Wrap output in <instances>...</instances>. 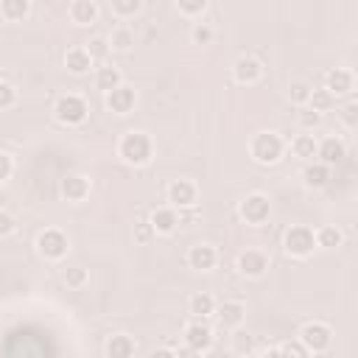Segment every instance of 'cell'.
<instances>
[{
  "label": "cell",
  "instance_id": "cell-10",
  "mask_svg": "<svg viewBox=\"0 0 358 358\" xmlns=\"http://www.w3.org/2000/svg\"><path fill=\"white\" fill-rule=\"evenodd\" d=\"M165 199H168V207H193L196 204V199H199V190H196V185L190 182V179H173V182H168V187H165Z\"/></svg>",
  "mask_w": 358,
  "mask_h": 358
},
{
  "label": "cell",
  "instance_id": "cell-22",
  "mask_svg": "<svg viewBox=\"0 0 358 358\" xmlns=\"http://www.w3.org/2000/svg\"><path fill=\"white\" fill-rule=\"evenodd\" d=\"M302 182H305V187L319 190V187H324V185L330 182V168H327L324 162H319V159L305 162V168H302Z\"/></svg>",
  "mask_w": 358,
  "mask_h": 358
},
{
  "label": "cell",
  "instance_id": "cell-24",
  "mask_svg": "<svg viewBox=\"0 0 358 358\" xmlns=\"http://www.w3.org/2000/svg\"><path fill=\"white\" fill-rule=\"evenodd\" d=\"M106 42H109V50H115V53H129V50L134 48V31H131L129 25H115L112 34L106 36Z\"/></svg>",
  "mask_w": 358,
  "mask_h": 358
},
{
  "label": "cell",
  "instance_id": "cell-14",
  "mask_svg": "<svg viewBox=\"0 0 358 358\" xmlns=\"http://www.w3.org/2000/svg\"><path fill=\"white\" fill-rule=\"evenodd\" d=\"M324 90L336 98V95H352V90H355V76L347 70V67H333V70H327V76H324Z\"/></svg>",
  "mask_w": 358,
  "mask_h": 358
},
{
  "label": "cell",
  "instance_id": "cell-16",
  "mask_svg": "<svg viewBox=\"0 0 358 358\" xmlns=\"http://www.w3.org/2000/svg\"><path fill=\"white\" fill-rule=\"evenodd\" d=\"M347 157V145H344V140L341 137H324V140H319V148H316V159L319 162H324L327 168H333V165H338L341 159Z\"/></svg>",
  "mask_w": 358,
  "mask_h": 358
},
{
  "label": "cell",
  "instance_id": "cell-2",
  "mask_svg": "<svg viewBox=\"0 0 358 358\" xmlns=\"http://www.w3.org/2000/svg\"><path fill=\"white\" fill-rule=\"evenodd\" d=\"M249 154L257 165H277L285 154V143L277 131H260L249 143Z\"/></svg>",
  "mask_w": 358,
  "mask_h": 358
},
{
  "label": "cell",
  "instance_id": "cell-32",
  "mask_svg": "<svg viewBox=\"0 0 358 358\" xmlns=\"http://www.w3.org/2000/svg\"><path fill=\"white\" fill-rule=\"evenodd\" d=\"M213 39H215L213 25H210V22L196 20V22H193V28H190V42H193V45H210Z\"/></svg>",
  "mask_w": 358,
  "mask_h": 358
},
{
  "label": "cell",
  "instance_id": "cell-20",
  "mask_svg": "<svg viewBox=\"0 0 358 358\" xmlns=\"http://www.w3.org/2000/svg\"><path fill=\"white\" fill-rule=\"evenodd\" d=\"M134 350H137V344H134V338L129 333H112L106 338V344H103L106 358H131Z\"/></svg>",
  "mask_w": 358,
  "mask_h": 358
},
{
  "label": "cell",
  "instance_id": "cell-42",
  "mask_svg": "<svg viewBox=\"0 0 358 358\" xmlns=\"http://www.w3.org/2000/svg\"><path fill=\"white\" fill-rule=\"evenodd\" d=\"M11 171H14V162H11V157H8L6 151H0V182H6V179L11 176Z\"/></svg>",
  "mask_w": 358,
  "mask_h": 358
},
{
  "label": "cell",
  "instance_id": "cell-13",
  "mask_svg": "<svg viewBox=\"0 0 358 358\" xmlns=\"http://www.w3.org/2000/svg\"><path fill=\"white\" fill-rule=\"evenodd\" d=\"M213 316L218 319L221 327L232 330V327H241V324H243V319H246V305H243L241 299H224L221 305H215V313H213Z\"/></svg>",
  "mask_w": 358,
  "mask_h": 358
},
{
  "label": "cell",
  "instance_id": "cell-35",
  "mask_svg": "<svg viewBox=\"0 0 358 358\" xmlns=\"http://www.w3.org/2000/svg\"><path fill=\"white\" fill-rule=\"evenodd\" d=\"M84 50L92 56V62H95V59H106V53H109V42H106V36H92V39L84 45Z\"/></svg>",
  "mask_w": 358,
  "mask_h": 358
},
{
  "label": "cell",
  "instance_id": "cell-45",
  "mask_svg": "<svg viewBox=\"0 0 358 358\" xmlns=\"http://www.w3.org/2000/svg\"><path fill=\"white\" fill-rule=\"evenodd\" d=\"M148 358H176V355H173V350H171V347H157V350H151V352H148Z\"/></svg>",
  "mask_w": 358,
  "mask_h": 358
},
{
  "label": "cell",
  "instance_id": "cell-37",
  "mask_svg": "<svg viewBox=\"0 0 358 358\" xmlns=\"http://www.w3.org/2000/svg\"><path fill=\"white\" fill-rule=\"evenodd\" d=\"M277 350H280V355H282V358H310V352H308V350H305V347H302L296 338L282 341Z\"/></svg>",
  "mask_w": 358,
  "mask_h": 358
},
{
  "label": "cell",
  "instance_id": "cell-38",
  "mask_svg": "<svg viewBox=\"0 0 358 358\" xmlns=\"http://www.w3.org/2000/svg\"><path fill=\"white\" fill-rule=\"evenodd\" d=\"M296 123H299V126H302V129H305V131L310 134V131H313V129H316V126L322 123V115H316L313 109L302 106V109H299V115H296Z\"/></svg>",
  "mask_w": 358,
  "mask_h": 358
},
{
  "label": "cell",
  "instance_id": "cell-8",
  "mask_svg": "<svg viewBox=\"0 0 358 358\" xmlns=\"http://www.w3.org/2000/svg\"><path fill=\"white\" fill-rule=\"evenodd\" d=\"M213 341H215L213 327H210L204 319H193V322H187L185 330H182V344L190 347V350H196V352H201V355L213 347Z\"/></svg>",
  "mask_w": 358,
  "mask_h": 358
},
{
  "label": "cell",
  "instance_id": "cell-19",
  "mask_svg": "<svg viewBox=\"0 0 358 358\" xmlns=\"http://www.w3.org/2000/svg\"><path fill=\"white\" fill-rule=\"evenodd\" d=\"M148 224H151L154 235H171V232H176V227H179V215H176L173 207H157V210L148 215Z\"/></svg>",
  "mask_w": 358,
  "mask_h": 358
},
{
  "label": "cell",
  "instance_id": "cell-4",
  "mask_svg": "<svg viewBox=\"0 0 358 358\" xmlns=\"http://www.w3.org/2000/svg\"><path fill=\"white\" fill-rule=\"evenodd\" d=\"M282 249H285L288 257H296V260L313 255V249H316L313 229L305 227V224H294V227H288L285 235H282Z\"/></svg>",
  "mask_w": 358,
  "mask_h": 358
},
{
  "label": "cell",
  "instance_id": "cell-26",
  "mask_svg": "<svg viewBox=\"0 0 358 358\" xmlns=\"http://www.w3.org/2000/svg\"><path fill=\"white\" fill-rule=\"evenodd\" d=\"M123 84V76H120V70L117 67H112V64H103V67H98L95 70V87L106 95V92H112L115 87H120Z\"/></svg>",
  "mask_w": 358,
  "mask_h": 358
},
{
  "label": "cell",
  "instance_id": "cell-25",
  "mask_svg": "<svg viewBox=\"0 0 358 358\" xmlns=\"http://www.w3.org/2000/svg\"><path fill=\"white\" fill-rule=\"evenodd\" d=\"M316 148H319V140L313 137V134H296L294 140H291V151H294V157H299V159H305V162H313L316 159Z\"/></svg>",
  "mask_w": 358,
  "mask_h": 358
},
{
  "label": "cell",
  "instance_id": "cell-40",
  "mask_svg": "<svg viewBox=\"0 0 358 358\" xmlns=\"http://www.w3.org/2000/svg\"><path fill=\"white\" fill-rule=\"evenodd\" d=\"M17 232V218L8 210H0V238H8Z\"/></svg>",
  "mask_w": 358,
  "mask_h": 358
},
{
  "label": "cell",
  "instance_id": "cell-31",
  "mask_svg": "<svg viewBox=\"0 0 358 358\" xmlns=\"http://www.w3.org/2000/svg\"><path fill=\"white\" fill-rule=\"evenodd\" d=\"M310 92H313V84H308V81H294V84L288 87V101L302 109V106H308Z\"/></svg>",
  "mask_w": 358,
  "mask_h": 358
},
{
  "label": "cell",
  "instance_id": "cell-43",
  "mask_svg": "<svg viewBox=\"0 0 358 358\" xmlns=\"http://www.w3.org/2000/svg\"><path fill=\"white\" fill-rule=\"evenodd\" d=\"M252 344H255V341H252V336H249V333H238V336H235V350H238V352H243V350L249 352V350H252Z\"/></svg>",
  "mask_w": 358,
  "mask_h": 358
},
{
  "label": "cell",
  "instance_id": "cell-41",
  "mask_svg": "<svg viewBox=\"0 0 358 358\" xmlns=\"http://www.w3.org/2000/svg\"><path fill=\"white\" fill-rule=\"evenodd\" d=\"M151 235H154V229H151V224H148V221L134 224V241H137V243H148V241H151Z\"/></svg>",
  "mask_w": 358,
  "mask_h": 358
},
{
  "label": "cell",
  "instance_id": "cell-36",
  "mask_svg": "<svg viewBox=\"0 0 358 358\" xmlns=\"http://www.w3.org/2000/svg\"><path fill=\"white\" fill-rule=\"evenodd\" d=\"M64 285L67 288H84L87 285V268H81V266H73V268H67L64 271Z\"/></svg>",
  "mask_w": 358,
  "mask_h": 358
},
{
  "label": "cell",
  "instance_id": "cell-46",
  "mask_svg": "<svg viewBox=\"0 0 358 358\" xmlns=\"http://www.w3.org/2000/svg\"><path fill=\"white\" fill-rule=\"evenodd\" d=\"M260 358H282V355H280V350H277V347H268V350H266Z\"/></svg>",
  "mask_w": 358,
  "mask_h": 358
},
{
  "label": "cell",
  "instance_id": "cell-44",
  "mask_svg": "<svg viewBox=\"0 0 358 358\" xmlns=\"http://www.w3.org/2000/svg\"><path fill=\"white\" fill-rule=\"evenodd\" d=\"M173 355L176 358H201V352H196V350H190V347H179V350H173Z\"/></svg>",
  "mask_w": 358,
  "mask_h": 358
},
{
  "label": "cell",
  "instance_id": "cell-1",
  "mask_svg": "<svg viewBox=\"0 0 358 358\" xmlns=\"http://www.w3.org/2000/svg\"><path fill=\"white\" fill-rule=\"evenodd\" d=\"M117 157L126 162V165H134V168H143L151 162L154 157V143L145 131H126L117 143Z\"/></svg>",
  "mask_w": 358,
  "mask_h": 358
},
{
  "label": "cell",
  "instance_id": "cell-33",
  "mask_svg": "<svg viewBox=\"0 0 358 358\" xmlns=\"http://www.w3.org/2000/svg\"><path fill=\"white\" fill-rule=\"evenodd\" d=\"M173 8H176L182 17H190V20H196V17H201V14L207 11V0H179Z\"/></svg>",
  "mask_w": 358,
  "mask_h": 358
},
{
  "label": "cell",
  "instance_id": "cell-30",
  "mask_svg": "<svg viewBox=\"0 0 358 358\" xmlns=\"http://www.w3.org/2000/svg\"><path fill=\"white\" fill-rule=\"evenodd\" d=\"M336 106V98L324 90V87H313V92H310V98H308V109H313L316 115H324V112H330Z\"/></svg>",
  "mask_w": 358,
  "mask_h": 358
},
{
  "label": "cell",
  "instance_id": "cell-15",
  "mask_svg": "<svg viewBox=\"0 0 358 358\" xmlns=\"http://www.w3.org/2000/svg\"><path fill=\"white\" fill-rule=\"evenodd\" d=\"M215 263H218L215 246H210V243H193L187 249V266L193 271H210V268H215Z\"/></svg>",
  "mask_w": 358,
  "mask_h": 358
},
{
  "label": "cell",
  "instance_id": "cell-17",
  "mask_svg": "<svg viewBox=\"0 0 358 358\" xmlns=\"http://www.w3.org/2000/svg\"><path fill=\"white\" fill-rule=\"evenodd\" d=\"M92 56L84 50V45H73V48H67V53H64V70L67 73H73V76H87L90 70H92Z\"/></svg>",
  "mask_w": 358,
  "mask_h": 358
},
{
  "label": "cell",
  "instance_id": "cell-29",
  "mask_svg": "<svg viewBox=\"0 0 358 358\" xmlns=\"http://www.w3.org/2000/svg\"><path fill=\"white\" fill-rule=\"evenodd\" d=\"M109 11L117 20H134L143 11V0H112L109 3Z\"/></svg>",
  "mask_w": 358,
  "mask_h": 358
},
{
  "label": "cell",
  "instance_id": "cell-34",
  "mask_svg": "<svg viewBox=\"0 0 358 358\" xmlns=\"http://www.w3.org/2000/svg\"><path fill=\"white\" fill-rule=\"evenodd\" d=\"M338 117H341V123L347 126V129H355L358 126V103L350 98L347 103H341L338 106Z\"/></svg>",
  "mask_w": 358,
  "mask_h": 358
},
{
  "label": "cell",
  "instance_id": "cell-6",
  "mask_svg": "<svg viewBox=\"0 0 358 358\" xmlns=\"http://www.w3.org/2000/svg\"><path fill=\"white\" fill-rule=\"evenodd\" d=\"M238 215H241L249 227H263V224L268 221V215H271V201H268V196H263V193H249V196L238 204Z\"/></svg>",
  "mask_w": 358,
  "mask_h": 358
},
{
  "label": "cell",
  "instance_id": "cell-28",
  "mask_svg": "<svg viewBox=\"0 0 358 358\" xmlns=\"http://www.w3.org/2000/svg\"><path fill=\"white\" fill-rule=\"evenodd\" d=\"M31 14V3L28 0H3L0 3V17L6 22H22Z\"/></svg>",
  "mask_w": 358,
  "mask_h": 358
},
{
  "label": "cell",
  "instance_id": "cell-5",
  "mask_svg": "<svg viewBox=\"0 0 358 358\" xmlns=\"http://www.w3.org/2000/svg\"><path fill=\"white\" fill-rule=\"evenodd\" d=\"M310 355H316V352H324V350H330V344H333V330H330V324H324V322H305L302 327H299V338H296Z\"/></svg>",
  "mask_w": 358,
  "mask_h": 358
},
{
  "label": "cell",
  "instance_id": "cell-23",
  "mask_svg": "<svg viewBox=\"0 0 358 358\" xmlns=\"http://www.w3.org/2000/svg\"><path fill=\"white\" fill-rule=\"evenodd\" d=\"M215 296L213 294H207V291H196L190 299H187V313L193 316V319H207V316H213L215 313Z\"/></svg>",
  "mask_w": 358,
  "mask_h": 358
},
{
  "label": "cell",
  "instance_id": "cell-3",
  "mask_svg": "<svg viewBox=\"0 0 358 358\" xmlns=\"http://www.w3.org/2000/svg\"><path fill=\"white\" fill-rule=\"evenodd\" d=\"M87 115H90V103L78 92H64L53 103V117L62 126H81L87 120Z\"/></svg>",
  "mask_w": 358,
  "mask_h": 358
},
{
  "label": "cell",
  "instance_id": "cell-18",
  "mask_svg": "<svg viewBox=\"0 0 358 358\" xmlns=\"http://www.w3.org/2000/svg\"><path fill=\"white\" fill-rule=\"evenodd\" d=\"M62 196H64L67 201H73V204L84 201V199L90 196V179L81 176V173H67V176L62 179Z\"/></svg>",
  "mask_w": 358,
  "mask_h": 358
},
{
  "label": "cell",
  "instance_id": "cell-9",
  "mask_svg": "<svg viewBox=\"0 0 358 358\" xmlns=\"http://www.w3.org/2000/svg\"><path fill=\"white\" fill-rule=\"evenodd\" d=\"M235 268L241 277H249V280H260L266 271H268V255L263 249H243L235 260Z\"/></svg>",
  "mask_w": 358,
  "mask_h": 358
},
{
  "label": "cell",
  "instance_id": "cell-7",
  "mask_svg": "<svg viewBox=\"0 0 358 358\" xmlns=\"http://www.w3.org/2000/svg\"><path fill=\"white\" fill-rule=\"evenodd\" d=\"M67 249H70V241H67V235L62 232V229H42L39 235H36V252H39V257H45V260H62L64 255H67Z\"/></svg>",
  "mask_w": 358,
  "mask_h": 358
},
{
  "label": "cell",
  "instance_id": "cell-12",
  "mask_svg": "<svg viewBox=\"0 0 358 358\" xmlns=\"http://www.w3.org/2000/svg\"><path fill=\"white\" fill-rule=\"evenodd\" d=\"M134 103H137V92L129 84H120V87H115L112 92L103 95V106L115 115H129L134 109Z\"/></svg>",
  "mask_w": 358,
  "mask_h": 358
},
{
  "label": "cell",
  "instance_id": "cell-39",
  "mask_svg": "<svg viewBox=\"0 0 358 358\" xmlns=\"http://www.w3.org/2000/svg\"><path fill=\"white\" fill-rule=\"evenodd\" d=\"M17 103V87L11 81H0V109H11Z\"/></svg>",
  "mask_w": 358,
  "mask_h": 358
},
{
  "label": "cell",
  "instance_id": "cell-21",
  "mask_svg": "<svg viewBox=\"0 0 358 358\" xmlns=\"http://www.w3.org/2000/svg\"><path fill=\"white\" fill-rule=\"evenodd\" d=\"M67 17L76 25H92L98 20V3H92V0H73L67 6Z\"/></svg>",
  "mask_w": 358,
  "mask_h": 358
},
{
  "label": "cell",
  "instance_id": "cell-27",
  "mask_svg": "<svg viewBox=\"0 0 358 358\" xmlns=\"http://www.w3.org/2000/svg\"><path fill=\"white\" fill-rule=\"evenodd\" d=\"M313 238H316V249H338L344 243V232L333 224L313 229Z\"/></svg>",
  "mask_w": 358,
  "mask_h": 358
},
{
  "label": "cell",
  "instance_id": "cell-11",
  "mask_svg": "<svg viewBox=\"0 0 358 358\" xmlns=\"http://www.w3.org/2000/svg\"><path fill=\"white\" fill-rule=\"evenodd\" d=\"M232 78H235L238 84H243V87H252V84H257V81L263 78V64H260L255 56L243 53V56H238L235 64H232Z\"/></svg>",
  "mask_w": 358,
  "mask_h": 358
}]
</instances>
